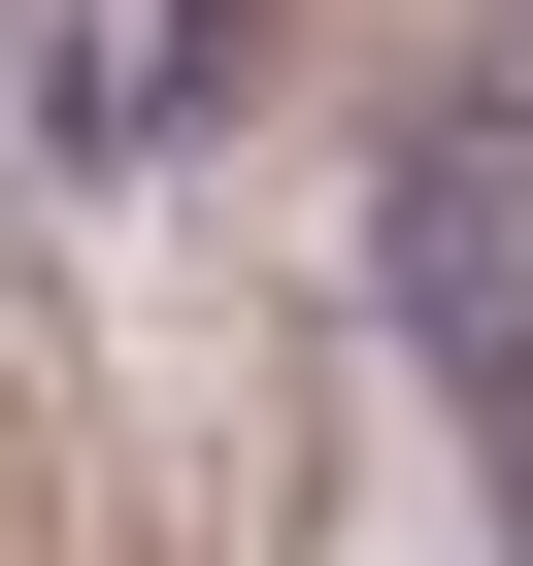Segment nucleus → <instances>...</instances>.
Wrapping results in <instances>:
<instances>
[{
  "label": "nucleus",
  "instance_id": "f257e3e1",
  "mask_svg": "<svg viewBox=\"0 0 533 566\" xmlns=\"http://www.w3.org/2000/svg\"><path fill=\"white\" fill-rule=\"evenodd\" d=\"M367 233H400V334H433V400H467V433H533V67H500V101H400Z\"/></svg>",
  "mask_w": 533,
  "mask_h": 566
}]
</instances>
